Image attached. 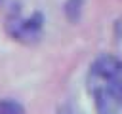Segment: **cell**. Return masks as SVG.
Segmentation results:
<instances>
[{"instance_id":"cell-5","label":"cell","mask_w":122,"mask_h":114,"mask_svg":"<svg viewBox=\"0 0 122 114\" xmlns=\"http://www.w3.org/2000/svg\"><path fill=\"white\" fill-rule=\"evenodd\" d=\"M0 114H25V106L13 99H0Z\"/></svg>"},{"instance_id":"cell-2","label":"cell","mask_w":122,"mask_h":114,"mask_svg":"<svg viewBox=\"0 0 122 114\" xmlns=\"http://www.w3.org/2000/svg\"><path fill=\"white\" fill-rule=\"evenodd\" d=\"M95 112L97 114H118L122 108V99L109 87H97L95 89Z\"/></svg>"},{"instance_id":"cell-4","label":"cell","mask_w":122,"mask_h":114,"mask_svg":"<svg viewBox=\"0 0 122 114\" xmlns=\"http://www.w3.org/2000/svg\"><path fill=\"white\" fill-rule=\"evenodd\" d=\"M84 2L86 0H67L65 6H63V11L67 15V19L71 23H76L82 15V10H84Z\"/></svg>"},{"instance_id":"cell-1","label":"cell","mask_w":122,"mask_h":114,"mask_svg":"<svg viewBox=\"0 0 122 114\" xmlns=\"http://www.w3.org/2000/svg\"><path fill=\"white\" fill-rule=\"evenodd\" d=\"M42 13H32L29 19L25 21H17L15 23V28L11 30L13 36L21 42H27V44H32L40 38V32H42Z\"/></svg>"},{"instance_id":"cell-6","label":"cell","mask_w":122,"mask_h":114,"mask_svg":"<svg viewBox=\"0 0 122 114\" xmlns=\"http://www.w3.org/2000/svg\"><path fill=\"white\" fill-rule=\"evenodd\" d=\"M109 87L122 99V63H120L118 68L111 74V78H109Z\"/></svg>"},{"instance_id":"cell-3","label":"cell","mask_w":122,"mask_h":114,"mask_svg":"<svg viewBox=\"0 0 122 114\" xmlns=\"http://www.w3.org/2000/svg\"><path fill=\"white\" fill-rule=\"evenodd\" d=\"M118 65H120V61H118L114 55L105 53V55H99V57L93 61V65H92V72H93L95 76H99V78L109 80L111 74L118 68Z\"/></svg>"}]
</instances>
